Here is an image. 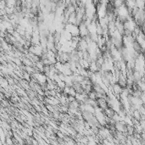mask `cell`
Returning a JSON list of instances; mask_svg holds the SVG:
<instances>
[{"label":"cell","instance_id":"obj_1","mask_svg":"<svg viewBox=\"0 0 145 145\" xmlns=\"http://www.w3.org/2000/svg\"><path fill=\"white\" fill-rule=\"evenodd\" d=\"M136 6L138 9H145V2L144 1H136Z\"/></svg>","mask_w":145,"mask_h":145},{"label":"cell","instance_id":"obj_2","mask_svg":"<svg viewBox=\"0 0 145 145\" xmlns=\"http://www.w3.org/2000/svg\"><path fill=\"white\" fill-rule=\"evenodd\" d=\"M57 134H58V137H61V138H63V137H64V134H63V133L58 132Z\"/></svg>","mask_w":145,"mask_h":145}]
</instances>
